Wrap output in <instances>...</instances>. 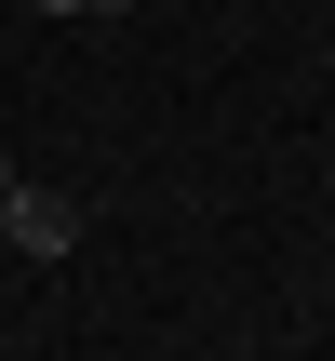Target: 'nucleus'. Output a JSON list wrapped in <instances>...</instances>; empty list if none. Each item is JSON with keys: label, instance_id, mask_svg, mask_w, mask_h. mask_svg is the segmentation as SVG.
I'll use <instances>...</instances> for the list:
<instances>
[{"label": "nucleus", "instance_id": "nucleus-1", "mask_svg": "<svg viewBox=\"0 0 335 361\" xmlns=\"http://www.w3.org/2000/svg\"><path fill=\"white\" fill-rule=\"evenodd\" d=\"M0 228H13V255H40V268L81 255V201H67V188H27L13 147H0Z\"/></svg>", "mask_w": 335, "mask_h": 361}, {"label": "nucleus", "instance_id": "nucleus-2", "mask_svg": "<svg viewBox=\"0 0 335 361\" xmlns=\"http://www.w3.org/2000/svg\"><path fill=\"white\" fill-rule=\"evenodd\" d=\"M27 13H107V0H27Z\"/></svg>", "mask_w": 335, "mask_h": 361}]
</instances>
